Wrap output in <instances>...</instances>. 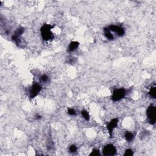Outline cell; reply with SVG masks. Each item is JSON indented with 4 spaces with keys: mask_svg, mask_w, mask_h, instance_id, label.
I'll list each match as a JSON object with an SVG mask.
<instances>
[{
    "mask_svg": "<svg viewBox=\"0 0 156 156\" xmlns=\"http://www.w3.org/2000/svg\"><path fill=\"white\" fill-rule=\"evenodd\" d=\"M53 27L49 25H45L42 26L41 28V34L43 40L48 41L54 37L53 33L51 31Z\"/></svg>",
    "mask_w": 156,
    "mask_h": 156,
    "instance_id": "6da1fadb",
    "label": "cell"
},
{
    "mask_svg": "<svg viewBox=\"0 0 156 156\" xmlns=\"http://www.w3.org/2000/svg\"><path fill=\"white\" fill-rule=\"evenodd\" d=\"M156 107L153 105H151L147 109V116L151 125H154L156 121Z\"/></svg>",
    "mask_w": 156,
    "mask_h": 156,
    "instance_id": "7a4b0ae2",
    "label": "cell"
},
{
    "mask_svg": "<svg viewBox=\"0 0 156 156\" xmlns=\"http://www.w3.org/2000/svg\"><path fill=\"white\" fill-rule=\"evenodd\" d=\"M109 31H110L112 34L113 35V34H116L118 36H122L125 34V30L122 27L116 25H112L107 28Z\"/></svg>",
    "mask_w": 156,
    "mask_h": 156,
    "instance_id": "3957f363",
    "label": "cell"
},
{
    "mask_svg": "<svg viewBox=\"0 0 156 156\" xmlns=\"http://www.w3.org/2000/svg\"><path fill=\"white\" fill-rule=\"evenodd\" d=\"M126 92L123 88H119V89L115 90L113 93L112 99L113 101H120L121 99L124 98L125 96Z\"/></svg>",
    "mask_w": 156,
    "mask_h": 156,
    "instance_id": "277c9868",
    "label": "cell"
},
{
    "mask_svg": "<svg viewBox=\"0 0 156 156\" xmlns=\"http://www.w3.org/2000/svg\"><path fill=\"white\" fill-rule=\"evenodd\" d=\"M103 154L104 156H112L116 154V149L112 144H107L103 148Z\"/></svg>",
    "mask_w": 156,
    "mask_h": 156,
    "instance_id": "5b68a950",
    "label": "cell"
},
{
    "mask_svg": "<svg viewBox=\"0 0 156 156\" xmlns=\"http://www.w3.org/2000/svg\"><path fill=\"white\" fill-rule=\"evenodd\" d=\"M42 89L41 86L37 83H35L32 85L30 91V97L31 98H34L35 96H37L38 94L40 92Z\"/></svg>",
    "mask_w": 156,
    "mask_h": 156,
    "instance_id": "8992f818",
    "label": "cell"
},
{
    "mask_svg": "<svg viewBox=\"0 0 156 156\" xmlns=\"http://www.w3.org/2000/svg\"><path fill=\"white\" fill-rule=\"evenodd\" d=\"M117 125H118V119L114 118L110 121L109 123L108 124V125H107V129H108V131L109 132L110 135H112L113 130L114 129L116 128Z\"/></svg>",
    "mask_w": 156,
    "mask_h": 156,
    "instance_id": "52a82bcc",
    "label": "cell"
},
{
    "mask_svg": "<svg viewBox=\"0 0 156 156\" xmlns=\"http://www.w3.org/2000/svg\"><path fill=\"white\" fill-rule=\"evenodd\" d=\"M79 43L78 42H72L70 43L69 46H68V50L69 51H75L79 46Z\"/></svg>",
    "mask_w": 156,
    "mask_h": 156,
    "instance_id": "ba28073f",
    "label": "cell"
},
{
    "mask_svg": "<svg viewBox=\"0 0 156 156\" xmlns=\"http://www.w3.org/2000/svg\"><path fill=\"white\" fill-rule=\"evenodd\" d=\"M125 137L126 140L128 142H131L134 139V134L130 132H126L125 134Z\"/></svg>",
    "mask_w": 156,
    "mask_h": 156,
    "instance_id": "9c48e42d",
    "label": "cell"
},
{
    "mask_svg": "<svg viewBox=\"0 0 156 156\" xmlns=\"http://www.w3.org/2000/svg\"><path fill=\"white\" fill-rule=\"evenodd\" d=\"M149 95H150L151 97H152L153 98H156V86L154 87H152L150 89L149 91Z\"/></svg>",
    "mask_w": 156,
    "mask_h": 156,
    "instance_id": "30bf717a",
    "label": "cell"
},
{
    "mask_svg": "<svg viewBox=\"0 0 156 156\" xmlns=\"http://www.w3.org/2000/svg\"><path fill=\"white\" fill-rule=\"evenodd\" d=\"M81 115L83 116L85 120H87V121H88L90 120V115L88 114V112L86 111V110H82V112H81Z\"/></svg>",
    "mask_w": 156,
    "mask_h": 156,
    "instance_id": "8fae6325",
    "label": "cell"
},
{
    "mask_svg": "<svg viewBox=\"0 0 156 156\" xmlns=\"http://www.w3.org/2000/svg\"><path fill=\"white\" fill-rule=\"evenodd\" d=\"M125 156H132L133 155V151L132 149H128L127 150H126L125 154H124Z\"/></svg>",
    "mask_w": 156,
    "mask_h": 156,
    "instance_id": "7c38bea8",
    "label": "cell"
},
{
    "mask_svg": "<svg viewBox=\"0 0 156 156\" xmlns=\"http://www.w3.org/2000/svg\"><path fill=\"white\" fill-rule=\"evenodd\" d=\"M100 153L98 149H94L93 151H92V153L90 154V156H99Z\"/></svg>",
    "mask_w": 156,
    "mask_h": 156,
    "instance_id": "4fadbf2b",
    "label": "cell"
},
{
    "mask_svg": "<svg viewBox=\"0 0 156 156\" xmlns=\"http://www.w3.org/2000/svg\"><path fill=\"white\" fill-rule=\"evenodd\" d=\"M68 113L69 115H72V116H74V115H76V112L75 110L73 109H69L68 110Z\"/></svg>",
    "mask_w": 156,
    "mask_h": 156,
    "instance_id": "5bb4252c",
    "label": "cell"
},
{
    "mask_svg": "<svg viewBox=\"0 0 156 156\" xmlns=\"http://www.w3.org/2000/svg\"><path fill=\"white\" fill-rule=\"evenodd\" d=\"M77 149H78V148L75 145H71L70 147V151L71 153H75L77 151Z\"/></svg>",
    "mask_w": 156,
    "mask_h": 156,
    "instance_id": "9a60e30c",
    "label": "cell"
},
{
    "mask_svg": "<svg viewBox=\"0 0 156 156\" xmlns=\"http://www.w3.org/2000/svg\"><path fill=\"white\" fill-rule=\"evenodd\" d=\"M40 79L43 82H46L48 81V77L46 75H42L40 77Z\"/></svg>",
    "mask_w": 156,
    "mask_h": 156,
    "instance_id": "2e32d148",
    "label": "cell"
}]
</instances>
